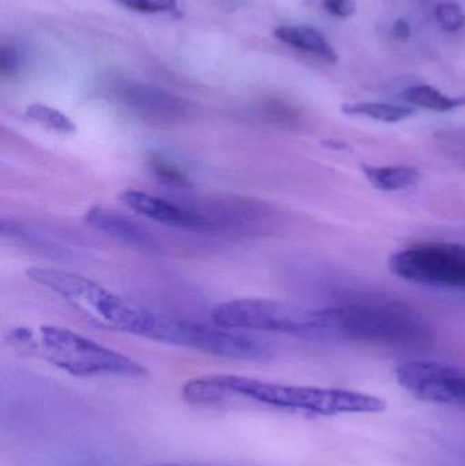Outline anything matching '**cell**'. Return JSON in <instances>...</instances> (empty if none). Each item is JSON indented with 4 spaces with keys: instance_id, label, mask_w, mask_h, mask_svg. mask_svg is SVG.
<instances>
[{
    "instance_id": "obj_1",
    "label": "cell",
    "mask_w": 465,
    "mask_h": 466,
    "mask_svg": "<svg viewBox=\"0 0 465 466\" xmlns=\"http://www.w3.org/2000/svg\"><path fill=\"white\" fill-rule=\"evenodd\" d=\"M183 399L193 405H220L235 399L248 400L287 412L314 416L344 413H379L384 400L346 389L283 385L242 375H205L185 383Z\"/></svg>"
},
{
    "instance_id": "obj_2",
    "label": "cell",
    "mask_w": 465,
    "mask_h": 466,
    "mask_svg": "<svg viewBox=\"0 0 465 466\" xmlns=\"http://www.w3.org/2000/svg\"><path fill=\"white\" fill-rule=\"evenodd\" d=\"M5 341L21 355L46 361L74 377L141 378L147 374L134 359L59 326L11 329Z\"/></svg>"
},
{
    "instance_id": "obj_3",
    "label": "cell",
    "mask_w": 465,
    "mask_h": 466,
    "mask_svg": "<svg viewBox=\"0 0 465 466\" xmlns=\"http://www.w3.org/2000/svg\"><path fill=\"white\" fill-rule=\"evenodd\" d=\"M329 341L418 347L430 341L428 323L400 301L354 298L324 309Z\"/></svg>"
},
{
    "instance_id": "obj_4",
    "label": "cell",
    "mask_w": 465,
    "mask_h": 466,
    "mask_svg": "<svg viewBox=\"0 0 465 466\" xmlns=\"http://www.w3.org/2000/svg\"><path fill=\"white\" fill-rule=\"evenodd\" d=\"M27 277L51 290L85 317L109 330L149 339L157 311L139 306L104 288L98 282L60 268H32Z\"/></svg>"
},
{
    "instance_id": "obj_5",
    "label": "cell",
    "mask_w": 465,
    "mask_h": 466,
    "mask_svg": "<svg viewBox=\"0 0 465 466\" xmlns=\"http://www.w3.org/2000/svg\"><path fill=\"white\" fill-rule=\"evenodd\" d=\"M212 320L240 331H272L310 341H329L324 309H308L272 299H235L217 304Z\"/></svg>"
},
{
    "instance_id": "obj_6",
    "label": "cell",
    "mask_w": 465,
    "mask_h": 466,
    "mask_svg": "<svg viewBox=\"0 0 465 466\" xmlns=\"http://www.w3.org/2000/svg\"><path fill=\"white\" fill-rule=\"evenodd\" d=\"M389 268L399 279L414 284L465 289V244H415L395 252Z\"/></svg>"
},
{
    "instance_id": "obj_7",
    "label": "cell",
    "mask_w": 465,
    "mask_h": 466,
    "mask_svg": "<svg viewBox=\"0 0 465 466\" xmlns=\"http://www.w3.org/2000/svg\"><path fill=\"white\" fill-rule=\"evenodd\" d=\"M399 385L420 401L465 410V370L433 360H409L396 369Z\"/></svg>"
},
{
    "instance_id": "obj_8",
    "label": "cell",
    "mask_w": 465,
    "mask_h": 466,
    "mask_svg": "<svg viewBox=\"0 0 465 466\" xmlns=\"http://www.w3.org/2000/svg\"><path fill=\"white\" fill-rule=\"evenodd\" d=\"M204 220V231L262 232L272 223V209L259 199L215 197L191 199Z\"/></svg>"
},
{
    "instance_id": "obj_9",
    "label": "cell",
    "mask_w": 465,
    "mask_h": 466,
    "mask_svg": "<svg viewBox=\"0 0 465 466\" xmlns=\"http://www.w3.org/2000/svg\"><path fill=\"white\" fill-rule=\"evenodd\" d=\"M119 199L127 209L149 220L175 228L204 231V220L191 199L171 201L139 190L123 191Z\"/></svg>"
},
{
    "instance_id": "obj_10",
    "label": "cell",
    "mask_w": 465,
    "mask_h": 466,
    "mask_svg": "<svg viewBox=\"0 0 465 466\" xmlns=\"http://www.w3.org/2000/svg\"><path fill=\"white\" fill-rule=\"evenodd\" d=\"M84 221L95 231L104 233L138 251L147 254H157L161 251L160 241L147 227L119 210L97 205L85 212Z\"/></svg>"
},
{
    "instance_id": "obj_11",
    "label": "cell",
    "mask_w": 465,
    "mask_h": 466,
    "mask_svg": "<svg viewBox=\"0 0 465 466\" xmlns=\"http://www.w3.org/2000/svg\"><path fill=\"white\" fill-rule=\"evenodd\" d=\"M128 108L155 122H177L187 115V106L175 96L145 86H128L120 93Z\"/></svg>"
},
{
    "instance_id": "obj_12",
    "label": "cell",
    "mask_w": 465,
    "mask_h": 466,
    "mask_svg": "<svg viewBox=\"0 0 465 466\" xmlns=\"http://www.w3.org/2000/svg\"><path fill=\"white\" fill-rule=\"evenodd\" d=\"M3 238L22 244L30 248L40 249L46 254H66L70 249L67 238H62L59 233L48 231L40 226L22 223V221L5 220L0 224Z\"/></svg>"
},
{
    "instance_id": "obj_13",
    "label": "cell",
    "mask_w": 465,
    "mask_h": 466,
    "mask_svg": "<svg viewBox=\"0 0 465 466\" xmlns=\"http://www.w3.org/2000/svg\"><path fill=\"white\" fill-rule=\"evenodd\" d=\"M275 37L280 40L281 43L287 44V46L316 55L325 62L336 63L339 60L336 49L314 27L284 25V26H278L275 30Z\"/></svg>"
},
{
    "instance_id": "obj_14",
    "label": "cell",
    "mask_w": 465,
    "mask_h": 466,
    "mask_svg": "<svg viewBox=\"0 0 465 466\" xmlns=\"http://www.w3.org/2000/svg\"><path fill=\"white\" fill-rule=\"evenodd\" d=\"M366 179L385 193L409 190L420 180V172L409 166H362Z\"/></svg>"
},
{
    "instance_id": "obj_15",
    "label": "cell",
    "mask_w": 465,
    "mask_h": 466,
    "mask_svg": "<svg viewBox=\"0 0 465 466\" xmlns=\"http://www.w3.org/2000/svg\"><path fill=\"white\" fill-rule=\"evenodd\" d=\"M341 112L349 116L370 117L382 123H400L409 117L414 116L415 108L400 104L370 103V101H359V103H347L341 106Z\"/></svg>"
},
{
    "instance_id": "obj_16",
    "label": "cell",
    "mask_w": 465,
    "mask_h": 466,
    "mask_svg": "<svg viewBox=\"0 0 465 466\" xmlns=\"http://www.w3.org/2000/svg\"><path fill=\"white\" fill-rule=\"evenodd\" d=\"M400 97L411 106L434 112H450L465 104V97H450L430 85L409 87Z\"/></svg>"
},
{
    "instance_id": "obj_17",
    "label": "cell",
    "mask_w": 465,
    "mask_h": 466,
    "mask_svg": "<svg viewBox=\"0 0 465 466\" xmlns=\"http://www.w3.org/2000/svg\"><path fill=\"white\" fill-rule=\"evenodd\" d=\"M26 116L33 122L56 133L73 134L76 130V125L67 115L44 104H32L27 106Z\"/></svg>"
},
{
    "instance_id": "obj_18",
    "label": "cell",
    "mask_w": 465,
    "mask_h": 466,
    "mask_svg": "<svg viewBox=\"0 0 465 466\" xmlns=\"http://www.w3.org/2000/svg\"><path fill=\"white\" fill-rule=\"evenodd\" d=\"M149 168L158 180L167 185L187 186L188 180L185 172L166 158L153 156L149 160Z\"/></svg>"
},
{
    "instance_id": "obj_19",
    "label": "cell",
    "mask_w": 465,
    "mask_h": 466,
    "mask_svg": "<svg viewBox=\"0 0 465 466\" xmlns=\"http://www.w3.org/2000/svg\"><path fill=\"white\" fill-rule=\"evenodd\" d=\"M436 19L442 29L458 32L465 25V15L460 5L452 0L441 2L436 7Z\"/></svg>"
},
{
    "instance_id": "obj_20",
    "label": "cell",
    "mask_w": 465,
    "mask_h": 466,
    "mask_svg": "<svg viewBox=\"0 0 465 466\" xmlns=\"http://www.w3.org/2000/svg\"><path fill=\"white\" fill-rule=\"evenodd\" d=\"M120 5L138 13L158 14L177 13V0H116Z\"/></svg>"
},
{
    "instance_id": "obj_21",
    "label": "cell",
    "mask_w": 465,
    "mask_h": 466,
    "mask_svg": "<svg viewBox=\"0 0 465 466\" xmlns=\"http://www.w3.org/2000/svg\"><path fill=\"white\" fill-rule=\"evenodd\" d=\"M21 52L14 46H3L0 51V73L3 76H13L22 67Z\"/></svg>"
},
{
    "instance_id": "obj_22",
    "label": "cell",
    "mask_w": 465,
    "mask_h": 466,
    "mask_svg": "<svg viewBox=\"0 0 465 466\" xmlns=\"http://www.w3.org/2000/svg\"><path fill=\"white\" fill-rule=\"evenodd\" d=\"M322 5L328 13L338 18H349L357 10L355 0H322Z\"/></svg>"
},
{
    "instance_id": "obj_23",
    "label": "cell",
    "mask_w": 465,
    "mask_h": 466,
    "mask_svg": "<svg viewBox=\"0 0 465 466\" xmlns=\"http://www.w3.org/2000/svg\"><path fill=\"white\" fill-rule=\"evenodd\" d=\"M392 32L398 40H407L411 35V27H409V22L404 21V19H398L396 24L393 25Z\"/></svg>"
},
{
    "instance_id": "obj_24",
    "label": "cell",
    "mask_w": 465,
    "mask_h": 466,
    "mask_svg": "<svg viewBox=\"0 0 465 466\" xmlns=\"http://www.w3.org/2000/svg\"><path fill=\"white\" fill-rule=\"evenodd\" d=\"M150 466H201V465L161 464V465H150Z\"/></svg>"
}]
</instances>
